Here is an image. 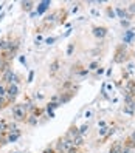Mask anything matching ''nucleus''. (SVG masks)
I'll use <instances>...</instances> for the list:
<instances>
[{
	"mask_svg": "<svg viewBox=\"0 0 135 153\" xmlns=\"http://www.w3.org/2000/svg\"><path fill=\"white\" fill-rule=\"evenodd\" d=\"M130 94H132V96H134V97H135V90H134V91H132V93H130Z\"/></svg>",
	"mask_w": 135,
	"mask_h": 153,
	"instance_id": "5fc2aeb1",
	"label": "nucleus"
},
{
	"mask_svg": "<svg viewBox=\"0 0 135 153\" xmlns=\"http://www.w3.org/2000/svg\"><path fill=\"white\" fill-rule=\"evenodd\" d=\"M130 56H132V57H135V50H134V51H130Z\"/></svg>",
	"mask_w": 135,
	"mask_h": 153,
	"instance_id": "864d4df0",
	"label": "nucleus"
},
{
	"mask_svg": "<svg viewBox=\"0 0 135 153\" xmlns=\"http://www.w3.org/2000/svg\"><path fill=\"white\" fill-rule=\"evenodd\" d=\"M78 11H79V3H75L73 6H71V10H70V13H71V14H76Z\"/></svg>",
	"mask_w": 135,
	"mask_h": 153,
	"instance_id": "37998d69",
	"label": "nucleus"
},
{
	"mask_svg": "<svg viewBox=\"0 0 135 153\" xmlns=\"http://www.w3.org/2000/svg\"><path fill=\"white\" fill-rule=\"evenodd\" d=\"M50 102H55V104H59V94H53L50 97ZM61 105V104H59Z\"/></svg>",
	"mask_w": 135,
	"mask_h": 153,
	"instance_id": "79ce46f5",
	"label": "nucleus"
},
{
	"mask_svg": "<svg viewBox=\"0 0 135 153\" xmlns=\"http://www.w3.org/2000/svg\"><path fill=\"white\" fill-rule=\"evenodd\" d=\"M34 74H36V71H34V70H30L28 77H26V84H31V82H33V80H34Z\"/></svg>",
	"mask_w": 135,
	"mask_h": 153,
	"instance_id": "f704fd0d",
	"label": "nucleus"
},
{
	"mask_svg": "<svg viewBox=\"0 0 135 153\" xmlns=\"http://www.w3.org/2000/svg\"><path fill=\"white\" fill-rule=\"evenodd\" d=\"M71 33H73V28H68V30H67L64 34H62V37H68V36H70Z\"/></svg>",
	"mask_w": 135,
	"mask_h": 153,
	"instance_id": "a18cd8bd",
	"label": "nucleus"
},
{
	"mask_svg": "<svg viewBox=\"0 0 135 153\" xmlns=\"http://www.w3.org/2000/svg\"><path fill=\"white\" fill-rule=\"evenodd\" d=\"M11 114L16 122H25V119L28 118V107H26L25 102H16L13 105Z\"/></svg>",
	"mask_w": 135,
	"mask_h": 153,
	"instance_id": "f03ea898",
	"label": "nucleus"
},
{
	"mask_svg": "<svg viewBox=\"0 0 135 153\" xmlns=\"http://www.w3.org/2000/svg\"><path fill=\"white\" fill-rule=\"evenodd\" d=\"M104 73H106V68H104V67H100V68H98L95 73H93V77H100V76H103Z\"/></svg>",
	"mask_w": 135,
	"mask_h": 153,
	"instance_id": "473e14b6",
	"label": "nucleus"
},
{
	"mask_svg": "<svg viewBox=\"0 0 135 153\" xmlns=\"http://www.w3.org/2000/svg\"><path fill=\"white\" fill-rule=\"evenodd\" d=\"M11 70V62H5V60H0V76H2L5 71Z\"/></svg>",
	"mask_w": 135,
	"mask_h": 153,
	"instance_id": "b1692460",
	"label": "nucleus"
},
{
	"mask_svg": "<svg viewBox=\"0 0 135 153\" xmlns=\"http://www.w3.org/2000/svg\"><path fill=\"white\" fill-rule=\"evenodd\" d=\"M121 149H123V141H115L109 149V153H121Z\"/></svg>",
	"mask_w": 135,
	"mask_h": 153,
	"instance_id": "a211bd4d",
	"label": "nucleus"
},
{
	"mask_svg": "<svg viewBox=\"0 0 135 153\" xmlns=\"http://www.w3.org/2000/svg\"><path fill=\"white\" fill-rule=\"evenodd\" d=\"M90 14H92L93 17H100V16H101V11L98 10V8L92 6V8H90Z\"/></svg>",
	"mask_w": 135,
	"mask_h": 153,
	"instance_id": "72a5a7b5",
	"label": "nucleus"
},
{
	"mask_svg": "<svg viewBox=\"0 0 135 153\" xmlns=\"http://www.w3.org/2000/svg\"><path fill=\"white\" fill-rule=\"evenodd\" d=\"M93 114H95V110H93V108H87V110L84 111V118H86V119H90V118H93Z\"/></svg>",
	"mask_w": 135,
	"mask_h": 153,
	"instance_id": "2f4dec72",
	"label": "nucleus"
},
{
	"mask_svg": "<svg viewBox=\"0 0 135 153\" xmlns=\"http://www.w3.org/2000/svg\"><path fill=\"white\" fill-rule=\"evenodd\" d=\"M113 10H115V14H116V19H120V20L126 19V20H130V22L134 20V17L129 16V13H128L126 8H123V6H113Z\"/></svg>",
	"mask_w": 135,
	"mask_h": 153,
	"instance_id": "1a4fd4ad",
	"label": "nucleus"
},
{
	"mask_svg": "<svg viewBox=\"0 0 135 153\" xmlns=\"http://www.w3.org/2000/svg\"><path fill=\"white\" fill-rule=\"evenodd\" d=\"M73 146L75 147H78V149H82L84 146H86V141H84V136H76L75 139H73Z\"/></svg>",
	"mask_w": 135,
	"mask_h": 153,
	"instance_id": "5701e85b",
	"label": "nucleus"
},
{
	"mask_svg": "<svg viewBox=\"0 0 135 153\" xmlns=\"http://www.w3.org/2000/svg\"><path fill=\"white\" fill-rule=\"evenodd\" d=\"M90 71L87 70V67L84 64H81V62H76V64L71 65V74H73L75 77H79V79H84L88 76Z\"/></svg>",
	"mask_w": 135,
	"mask_h": 153,
	"instance_id": "39448f33",
	"label": "nucleus"
},
{
	"mask_svg": "<svg viewBox=\"0 0 135 153\" xmlns=\"http://www.w3.org/2000/svg\"><path fill=\"white\" fill-rule=\"evenodd\" d=\"M67 153H81V149H78V147H75V146H73V147H71Z\"/></svg>",
	"mask_w": 135,
	"mask_h": 153,
	"instance_id": "c03bdc74",
	"label": "nucleus"
},
{
	"mask_svg": "<svg viewBox=\"0 0 135 153\" xmlns=\"http://www.w3.org/2000/svg\"><path fill=\"white\" fill-rule=\"evenodd\" d=\"M6 16V11H2V13H0V22H2L3 20V17Z\"/></svg>",
	"mask_w": 135,
	"mask_h": 153,
	"instance_id": "8fccbe9b",
	"label": "nucleus"
},
{
	"mask_svg": "<svg viewBox=\"0 0 135 153\" xmlns=\"http://www.w3.org/2000/svg\"><path fill=\"white\" fill-rule=\"evenodd\" d=\"M132 56H130V50L129 47H126L124 43H118L115 47V53H113V57H112V62L116 65H124L130 62Z\"/></svg>",
	"mask_w": 135,
	"mask_h": 153,
	"instance_id": "f257e3e1",
	"label": "nucleus"
},
{
	"mask_svg": "<svg viewBox=\"0 0 135 153\" xmlns=\"http://www.w3.org/2000/svg\"><path fill=\"white\" fill-rule=\"evenodd\" d=\"M120 25H121V28H124V31H126V30H130V25H132V22H130V20H126V19H123V20H120Z\"/></svg>",
	"mask_w": 135,
	"mask_h": 153,
	"instance_id": "cd10ccee",
	"label": "nucleus"
},
{
	"mask_svg": "<svg viewBox=\"0 0 135 153\" xmlns=\"http://www.w3.org/2000/svg\"><path fill=\"white\" fill-rule=\"evenodd\" d=\"M61 68H62L61 59L59 57H55V59L50 62V65H48V74H50V77H56L58 73L61 71Z\"/></svg>",
	"mask_w": 135,
	"mask_h": 153,
	"instance_id": "6e6552de",
	"label": "nucleus"
},
{
	"mask_svg": "<svg viewBox=\"0 0 135 153\" xmlns=\"http://www.w3.org/2000/svg\"><path fill=\"white\" fill-rule=\"evenodd\" d=\"M134 110H135V108H134V107H130V105H124V107H123V113L130 114V116L134 114Z\"/></svg>",
	"mask_w": 135,
	"mask_h": 153,
	"instance_id": "c756f323",
	"label": "nucleus"
},
{
	"mask_svg": "<svg viewBox=\"0 0 135 153\" xmlns=\"http://www.w3.org/2000/svg\"><path fill=\"white\" fill-rule=\"evenodd\" d=\"M25 124H26V125H30V127H38L39 119H38V118H34L33 114H28V118L25 119Z\"/></svg>",
	"mask_w": 135,
	"mask_h": 153,
	"instance_id": "412c9836",
	"label": "nucleus"
},
{
	"mask_svg": "<svg viewBox=\"0 0 135 153\" xmlns=\"http://www.w3.org/2000/svg\"><path fill=\"white\" fill-rule=\"evenodd\" d=\"M64 136H65L67 139H70V141H73L76 136H79V127H78L76 124H71L70 127H68V130L65 131Z\"/></svg>",
	"mask_w": 135,
	"mask_h": 153,
	"instance_id": "f8f14e48",
	"label": "nucleus"
},
{
	"mask_svg": "<svg viewBox=\"0 0 135 153\" xmlns=\"http://www.w3.org/2000/svg\"><path fill=\"white\" fill-rule=\"evenodd\" d=\"M8 125L10 122L6 119H0V133H8Z\"/></svg>",
	"mask_w": 135,
	"mask_h": 153,
	"instance_id": "bb28decb",
	"label": "nucleus"
},
{
	"mask_svg": "<svg viewBox=\"0 0 135 153\" xmlns=\"http://www.w3.org/2000/svg\"><path fill=\"white\" fill-rule=\"evenodd\" d=\"M76 50V40H71L68 45H67V50H65V56L70 57V56H73V53Z\"/></svg>",
	"mask_w": 135,
	"mask_h": 153,
	"instance_id": "aec40b11",
	"label": "nucleus"
},
{
	"mask_svg": "<svg viewBox=\"0 0 135 153\" xmlns=\"http://www.w3.org/2000/svg\"><path fill=\"white\" fill-rule=\"evenodd\" d=\"M36 5H38L36 14H38V16H42V14L51 6V2H50V0H44V2H39V3H36Z\"/></svg>",
	"mask_w": 135,
	"mask_h": 153,
	"instance_id": "2eb2a0df",
	"label": "nucleus"
},
{
	"mask_svg": "<svg viewBox=\"0 0 135 153\" xmlns=\"http://www.w3.org/2000/svg\"><path fill=\"white\" fill-rule=\"evenodd\" d=\"M44 42V37H42V34H38V36H36V37H34V43L36 45H40Z\"/></svg>",
	"mask_w": 135,
	"mask_h": 153,
	"instance_id": "58836bf2",
	"label": "nucleus"
},
{
	"mask_svg": "<svg viewBox=\"0 0 135 153\" xmlns=\"http://www.w3.org/2000/svg\"><path fill=\"white\" fill-rule=\"evenodd\" d=\"M22 5V10L25 13H31L34 10V6H36V2H33V0H26V2H20Z\"/></svg>",
	"mask_w": 135,
	"mask_h": 153,
	"instance_id": "f3484780",
	"label": "nucleus"
},
{
	"mask_svg": "<svg viewBox=\"0 0 135 153\" xmlns=\"http://www.w3.org/2000/svg\"><path fill=\"white\" fill-rule=\"evenodd\" d=\"M45 113V108L44 107H39V105H36V104H31L30 107H28V114H33L34 118H40V116Z\"/></svg>",
	"mask_w": 135,
	"mask_h": 153,
	"instance_id": "9b49d317",
	"label": "nucleus"
},
{
	"mask_svg": "<svg viewBox=\"0 0 135 153\" xmlns=\"http://www.w3.org/2000/svg\"><path fill=\"white\" fill-rule=\"evenodd\" d=\"M16 153H17V152H16Z\"/></svg>",
	"mask_w": 135,
	"mask_h": 153,
	"instance_id": "6e6d98bb",
	"label": "nucleus"
},
{
	"mask_svg": "<svg viewBox=\"0 0 135 153\" xmlns=\"http://www.w3.org/2000/svg\"><path fill=\"white\" fill-rule=\"evenodd\" d=\"M121 153H130V150H129V149H126V147L123 146V149H121Z\"/></svg>",
	"mask_w": 135,
	"mask_h": 153,
	"instance_id": "3c124183",
	"label": "nucleus"
},
{
	"mask_svg": "<svg viewBox=\"0 0 135 153\" xmlns=\"http://www.w3.org/2000/svg\"><path fill=\"white\" fill-rule=\"evenodd\" d=\"M20 94V88H19V85L17 84H10L6 87V101H8V104H16V99H17V96Z\"/></svg>",
	"mask_w": 135,
	"mask_h": 153,
	"instance_id": "20e7f679",
	"label": "nucleus"
},
{
	"mask_svg": "<svg viewBox=\"0 0 135 153\" xmlns=\"http://www.w3.org/2000/svg\"><path fill=\"white\" fill-rule=\"evenodd\" d=\"M88 131H90V125H88V122L82 124V125L79 127V134H81V136H86V134H88Z\"/></svg>",
	"mask_w": 135,
	"mask_h": 153,
	"instance_id": "a878e982",
	"label": "nucleus"
},
{
	"mask_svg": "<svg viewBox=\"0 0 135 153\" xmlns=\"http://www.w3.org/2000/svg\"><path fill=\"white\" fill-rule=\"evenodd\" d=\"M0 97H6V85L0 82Z\"/></svg>",
	"mask_w": 135,
	"mask_h": 153,
	"instance_id": "c9c22d12",
	"label": "nucleus"
},
{
	"mask_svg": "<svg viewBox=\"0 0 135 153\" xmlns=\"http://www.w3.org/2000/svg\"><path fill=\"white\" fill-rule=\"evenodd\" d=\"M8 105H10V104H8V101H6V97H0V110H3V108H6Z\"/></svg>",
	"mask_w": 135,
	"mask_h": 153,
	"instance_id": "e433bc0d",
	"label": "nucleus"
},
{
	"mask_svg": "<svg viewBox=\"0 0 135 153\" xmlns=\"http://www.w3.org/2000/svg\"><path fill=\"white\" fill-rule=\"evenodd\" d=\"M92 34L98 40H103V39L107 37V34H109V28H107L106 25H92Z\"/></svg>",
	"mask_w": 135,
	"mask_h": 153,
	"instance_id": "423d86ee",
	"label": "nucleus"
},
{
	"mask_svg": "<svg viewBox=\"0 0 135 153\" xmlns=\"http://www.w3.org/2000/svg\"><path fill=\"white\" fill-rule=\"evenodd\" d=\"M58 94H59V104L61 105L70 102L71 99L76 96V93H71V91H62V93H58Z\"/></svg>",
	"mask_w": 135,
	"mask_h": 153,
	"instance_id": "ddd939ff",
	"label": "nucleus"
},
{
	"mask_svg": "<svg viewBox=\"0 0 135 153\" xmlns=\"http://www.w3.org/2000/svg\"><path fill=\"white\" fill-rule=\"evenodd\" d=\"M106 76H107V77L112 76V68H107V70H106Z\"/></svg>",
	"mask_w": 135,
	"mask_h": 153,
	"instance_id": "de8ad7c7",
	"label": "nucleus"
},
{
	"mask_svg": "<svg viewBox=\"0 0 135 153\" xmlns=\"http://www.w3.org/2000/svg\"><path fill=\"white\" fill-rule=\"evenodd\" d=\"M79 88H81V85H79V84H75V80L67 79V80H64V82H62V85L59 87V93H62V91L78 93V91H79Z\"/></svg>",
	"mask_w": 135,
	"mask_h": 153,
	"instance_id": "0eeeda50",
	"label": "nucleus"
},
{
	"mask_svg": "<svg viewBox=\"0 0 135 153\" xmlns=\"http://www.w3.org/2000/svg\"><path fill=\"white\" fill-rule=\"evenodd\" d=\"M126 10H128V13H129V16H135V2H132V3H129V6H126Z\"/></svg>",
	"mask_w": 135,
	"mask_h": 153,
	"instance_id": "c85d7f7f",
	"label": "nucleus"
},
{
	"mask_svg": "<svg viewBox=\"0 0 135 153\" xmlns=\"http://www.w3.org/2000/svg\"><path fill=\"white\" fill-rule=\"evenodd\" d=\"M104 13H106V16H107V19H116V14H115V10H113V6L112 5H107V6H104Z\"/></svg>",
	"mask_w": 135,
	"mask_h": 153,
	"instance_id": "6ab92c4d",
	"label": "nucleus"
},
{
	"mask_svg": "<svg viewBox=\"0 0 135 153\" xmlns=\"http://www.w3.org/2000/svg\"><path fill=\"white\" fill-rule=\"evenodd\" d=\"M42 153H56V150H55V147H53V146H48V147L44 149Z\"/></svg>",
	"mask_w": 135,
	"mask_h": 153,
	"instance_id": "ea45409f",
	"label": "nucleus"
},
{
	"mask_svg": "<svg viewBox=\"0 0 135 153\" xmlns=\"http://www.w3.org/2000/svg\"><path fill=\"white\" fill-rule=\"evenodd\" d=\"M53 147H55L56 153H67L71 147H73V141L67 139L65 136H61V138L56 139V142H55Z\"/></svg>",
	"mask_w": 135,
	"mask_h": 153,
	"instance_id": "7ed1b4c3",
	"label": "nucleus"
},
{
	"mask_svg": "<svg viewBox=\"0 0 135 153\" xmlns=\"http://www.w3.org/2000/svg\"><path fill=\"white\" fill-rule=\"evenodd\" d=\"M33 97L36 99V101H42V99H45V94H44V93H39V94H38V93H34Z\"/></svg>",
	"mask_w": 135,
	"mask_h": 153,
	"instance_id": "a19ab883",
	"label": "nucleus"
},
{
	"mask_svg": "<svg viewBox=\"0 0 135 153\" xmlns=\"http://www.w3.org/2000/svg\"><path fill=\"white\" fill-rule=\"evenodd\" d=\"M135 90V79H128L124 82V88H123V93H132Z\"/></svg>",
	"mask_w": 135,
	"mask_h": 153,
	"instance_id": "dca6fc26",
	"label": "nucleus"
},
{
	"mask_svg": "<svg viewBox=\"0 0 135 153\" xmlns=\"http://www.w3.org/2000/svg\"><path fill=\"white\" fill-rule=\"evenodd\" d=\"M135 40V30L130 28V30H126L124 34H123V43L126 45V47H129V45H132Z\"/></svg>",
	"mask_w": 135,
	"mask_h": 153,
	"instance_id": "9d476101",
	"label": "nucleus"
},
{
	"mask_svg": "<svg viewBox=\"0 0 135 153\" xmlns=\"http://www.w3.org/2000/svg\"><path fill=\"white\" fill-rule=\"evenodd\" d=\"M56 40H58V37H56V36H51V37L44 39V43H45V45H53V43H55Z\"/></svg>",
	"mask_w": 135,
	"mask_h": 153,
	"instance_id": "7c9ffc66",
	"label": "nucleus"
},
{
	"mask_svg": "<svg viewBox=\"0 0 135 153\" xmlns=\"http://www.w3.org/2000/svg\"><path fill=\"white\" fill-rule=\"evenodd\" d=\"M129 136H130V138H132V139H135V130H134V131H132V133H130V134H129Z\"/></svg>",
	"mask_w": 135,
	"mask_h": 153,
	"instance_id": "603ef678",
	"label": "nucleus"
},
{
	"mask_svg": "<svg viewBox=\"0 0 135 153\" xmlns=\"http://www.w3.org/2000/svg\"><path fill=\"white\" fill-rule=\"evenodd\" d=\"M98 128H106V127H109L107 125V121H104V119H98Z\"/></svg>",
	"mask_w": 135,
	"mask_h": 153,
	"instance_id": "4c0bfd02",
	"label": "nucleus"
},
{
	"mask_svg": "<svg viewBox=\"0 0 135 153\" xmlns=\"http://www.w3.org/2000/svg\"><path fill=\"white\" fill-rule=\"evenodd\" d=\"M110 101H112V104H116V102H118V101H120V97H118V96H115L113 99H110Z\"/></svg>",
	"mask_w": 135,
	"mask_h": 153,
	"instance_id": "09e8293b",
	"label": "nucleus"
},
{
	"mask_svg": "<svg viewBox=\"0 0 135 153\" xmlns=\"http://www.w3.org/2000/svg\"><path fill=\"white\" fill-rule=\"evenodd\" d=\"M86 67H87L88 71H93V73H95V71L101 67V64H100V60H92V62H90L88 65H86Z\"/></svg>",
	"mask_w": 135,
	"mask_h": 153,
	"instance_id": "393cba45",
	"label": "nucleus"
},
{
	"mask_svg": "<svg viewBox=\"0 0 135 153\" xmlns=\"http://www.w3.org/2000/svg\"><path fill=\"white\" fill-rule=\"evenodd\" d=\"M123 146H124L126 149H129V150H134V149H135V139H132L130 136H128V138L123 141Z\"/></svg>",
	"mask_w": 135,
	"mask_h": 153,
	"instance_id": "4be33fe9",
	"label": "nucleus"
},
{
	"mask_svg": "<svg viewBox=\"0 0 135 153\" xmlns=\"http://www.w3.org/2000/svg\"><path fill=\"white\" fill-rule=\"evenodd\" d=\"M11 36H3L2 39H0V53H3V51H8L11 47Z\"/></svg>",
	"mask_w": 135,
	"mask_h": 153,
	"instance_id": "4468645a",
	"label": "nucleus"
},
{
	"mask_svg": "<svg viewBox=\"0 0 135 153\" xmlns=\"http://www.w3.org/2000/svg\"><path fill=\"white\" fill-rule=\"evenodd\" d=\"M19 60H20V64H22V65L26 67V57H25V56H19Z\"/></svg>",
	"mask_w": 135,
	"mask_h": 153,
	"instance_id": "49530a36",
	"label": "nucleus"
}]
</instances>
